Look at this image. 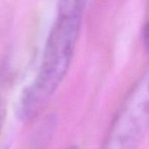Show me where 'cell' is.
<instances>
[{"label": "cell", "mask_w": 149, "mask_h": 149, "mask_svg": "<svg viewBox=\"0 0 149 149\" xmlns=\"http://www.w3.org/2000/svg\"><path fill=\"white\" fill-rule=\"evenodd\" d=\"M6 116H7V107H6L5 100L0 97V138L3 133L4 125L6 122Z\"/></svg>", "instance_id": "obj_3"}, {"label": "cell", "mask_w": 149, "mask_h": 149, "mask_svg": "<svg viewBox=\"0 0 149 149\" xmlns=\"http://www.w3.org/2000/svg\"><path fill=\"white\" fill-rule=\"evenodd\" d=\"M144 40H145V43L149 49V22L147 26H146L145 31H144Z\"/></svg>", "instance_id": "obj_4"}, {"label": "cell", "mask_w": 149, "mask_h": 149, "mask_svg": "<svg viewBox=\"0 0 149 149\" xmlns=\"http://www.w3.org/2000/svg\"><path fill=\"white\" fill-rule=\"evenodd\" d=\"M149 128V74L134 88L111 128L102 149H136Z\"/></svg>", "instance_id": "obj_2"}, {"label": "cell", "mask_w": 149, "mask_h": 149, "mask_svg": "<svg viewBox=\"0 0 149 149\" xmlns=\"http://www.w3.org/2000/svg\"><path fill=\"white\" fill-rule=\"evenodd\" d=\"M85 2L59 0L57 17L48 36L35 80L24 90L17 108L22 121L41 114L66 76L73 58Z\"/></svg>", "instance_id": "obj_1"}]
</instances>
